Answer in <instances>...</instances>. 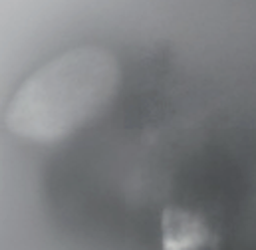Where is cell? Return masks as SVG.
Wrapping results in <instances>:
<instances>
[{"mask_svg": "<svg viewBox=\"0 0 256 250\" xmlns=\"http://www.w3.org/2000/svg\"><path fill=\"white\" fill-rule=\"evenodd\" d=\"M122 86L118 56L98 44L60 52L36 68L4 110L6 129L26 141L58 143L98 120Z\"/></svg>", "mask_w": 256, "mask_h": 250, "instance_id": "6da1fadb", "label": "cell"}, {"mask_svg": "<svg viewBox=\"0 0 256 250\" xmlns=\"http://www.w3.org/2000/svg\"><path fill=\"white\" fill-rule=\"evenodd\" d=\"M210 244L214 234L202 216L177 206L163 212V250H204Z\"/></svg>", "mask_w": 256, "mask_h": 250, "instance_id": "7a4b0ae2", "label": "cell"}]
</instances>
